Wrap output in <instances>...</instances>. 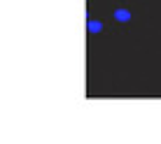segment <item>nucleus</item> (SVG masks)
Listing matches in <instances>:
<instances>
[{
  "instance_id": "f03ea898",
  "label": "nucleus",
  "mask_w": 161,
  "mask_h": 144,
  "mask_svg": "<svg viewBox=\"0 0 161 144\" xmlns=\"http://www.w3.org/2000/svg\"><path fill=\"white\" fill-rule=\"evenodd\" d=\"M86 28H89V33H93V35H96V33H101V30H103V23H101V21H96V19H91Z\"/></svg>"
},
{
  "instance_id": "f257e3e1",
  "label": "nucleus",
  "mask_w": 161,
  "mask_h": 144,
  "mask_svg": "<svg viewBox=\"0 0 161 144\" xmlns=\"http://www.w3.org/2000/svg\"><path fill=\"white\" fill-rule=\"evenodd\" d=\"M114 19L121 21V23H126V21H131V12L129 9H117V12H114Z\"/></svg>"
}]
</instances>
